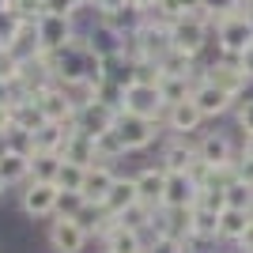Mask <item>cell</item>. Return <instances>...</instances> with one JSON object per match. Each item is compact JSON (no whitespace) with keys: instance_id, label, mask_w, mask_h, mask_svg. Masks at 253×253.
I'll return each mask as SVG.
<instances>
[{"instance_id":"cell-1","label":"cell","mask_w":253,"mask_h":253,"mask_svg":"<svg viewBox=\"0 0 253 253\" xmlns=\"http://www.w3.org/2000/svg\"><path fill=\"white\" fill-rule=\"evenodd\" d=\"M170 49H181V53H189V57H197L201 61V53L208 49L211 42V19L204 15L201 8H189L185 15H178V19H170Z\"/></svg>"},{"instance_id":"cell-2","label":"cell","mask_w":253,"mask_h":253,"mask_svg":"<svg viewBox=\"0 0 253 253\" xmlns=\"http://www.w3.org/2000/svg\"><path fill=\"white\" fill-rule=\"evenodd\" d=\"M211 31H215V49L238 57V53L253 42V15H250V8L242 4V8H234V11L215 15V19H211Z\"/></svg>"},{"instance_id":"cell-3","label":"cell","mask_w":253,"mask_h":253,"mask_svg":"<svg viewBox=\"0 0 253 253\" xmlns=\"http://www.w3.org/2000/svg\"><path fill=\"white\" fill-rule=\"evenodd\" d=\"M159 125H163V121H155V117H140V114L121 110L117 121H114V132H117V140L125 144V151H144V148L155 144Z\"/></svg>"},{"instance_id":"cell-4","label":"cell","mask_w":253,"mask_h":253,"mask_svg":"<svg viewBox=\"0 0 253 253\" xmlns=\"http://www.w3.org/2000/svg\"><path fill=\"white\" fill-rule=\"evenodd\" d=\"M45 238H49V250L53 253H84L91 234H87V227L76 219V215H61V211H53Z\"/></svg>"},{"instance_id":"cell-5","label":"cell","mask_w":253,"mask_h":253,"mask_svg":"<svg viewBox=\"0 0 253 253\" xmlns=\"http://www.w3.org/2000/svg\"><path fill=\"white\" fill-rule=\"evenodd\" d=\"M121 110L163 121V114H167V98H163L159 84H140V80H128V84H125V106H121ZM121 110H117V114H121Z\"/></svg>"},{"instance_id":"cell-6","label":"cell","mask_w":253,"mask_h":253,"mask_svg":"<svg viewBox=\"0 0 253 253\" xmlns=\"http://www.w3.org/2000/svg\"><path fill=\"white\" fill-rule=\"evenodd\" d=\"M193 102L201 106V114L208 117V121H215V117H227L234 110V102H238V95L234 91H227V87L211 84V80H197L193 84Z\"/></svg>"},{"instance_id":"cell-7","label":"cell","mask_w":253,"mask_h":253,"mask_svg":"<svg viewBox=\"0 0 253 253\" xmlns=\"http://www.w3.org/2000/svg\"><path fill=\"white\" fill-rule=\"evenodd\" d=\"M57 201H61V189H57V181H27V189H23V211L31 215V219H49L53 211H57Z\"/></svg>"},{"instance_id":"cell-8","label":"cell","mask_w":253,"mask_h":253,"mask_svg":"<svg viewBox=\"0 0 253 253\" xmlns=\"http://www.w3.org/2000/svg\"><path fill=\"white\" fill-rule=\"evenodd\" d=\"M204 121H208V117L201 114V106L193 102V95L181 98V102H170L167 114H163V125L170 128V136H189V132H197Z\"/></svg>"},{"instance_id":"cell-9","label":"cell","mask_w":253,"mask_h":253,"mask_svg":"<svg viewBox=\"0 0 253 253\" xmlns=\"http://www.w3.org/2000/svg\"><path fill=\"white\" fill-rule=\"evenodd\" d=\"M114 181H117V170L110 167V163H102V159H95V163L84 170V185H80V193H84L87 204H106V197H110V189H114Z\"/></svg>"},{"instance_id":"cell-10","label":"cell","mask_w":253,"mask_h":253,"mask_svg":"<svg viewBox=\"0 0 253 253\" xmlns=\"http://www.w3.org/2000/svg\"><path fill=\"white\" fill-rule=\"evenodd\" d=\"M201 197V185L193 181L189 170H167V193H163V208H193Z\"/></svg>"},{"instance_id":"cell-11","label":"cell","mask_w":253,"mask_h":253,"mask_svg":"<svg viewBox=\"0 0 253 253\" xmlns=\"http://www.w3.org/2000/svg\"><path fill=\"white\" fill-rule=\"evenodd\" d=\"M72 38H76V27L68 15H53V11L38 15V45L42 49H64Z\"/></svg>"},{"instance_id":"cell-12","label":"cell","mask_w":253,"mask_h":253,"mask_svg":"<svg viewBox=\"0 0 253 253\" xmlns=\"http://www.w3.org/2000/svg\"><path fill=\"white\" fill-rule=\"evenodd\" d=\"M197 159H204L208 167H231V163H238V148L227 132H204L197 140Z\"/></svg>"},{"instance_id":"cell-13","label":"cell","mask_w":253,"mask_h":253,"mask_svg":"<svg viewBox=\"0 0 253 253\" xmlns=\"http://www.w3.org/2000/svg\"><path fill=\"white\" fill-rule=\"evenodd\" d=\"M117 121V110L114 106L98 102V98H91V102L80 106V114H76V128L80 132H87V136H102V132H110Z\"/></svg>"},{"instance_id":"cell-14","label":"cell","mask_w":253,"mask_h":253,"mask_svg":"<svg viewBox=\"0 0 253 253\" xmlns=\"http://www.w3.org/2000/svg\"><path fill=\"white\" fill-rule=\"evenodd\" d=\"M132 178H136V193H140V201L151 204V208H163V193H167V167H163V163H155V167L136 170Z\"/></svg>"},{"instance_id":"cell-15","label":"cell","mask_w":253,"mask_h":253,"mask_svg":"<svg viewBox=\"0 0 253 253\" xmlns=\"http://www.w3.org/2000/svg\"><path fill=\"white\" fill-rule=\"evenodd\" d=\"M102 246L110 253H144V250H148L144 231H136V227H128V223H121V219L110 227V234L102 238Z\"/></svg>"},{"instance_id":"cell-16","label":"cell","mask_w":253,"mask_h":253,"mask_svg":"<svg viewBox=\"0 0 253 253\" xmlns=\"http://www.w3.org/2000/svg\"><path fill=\"white\" fill-rule=\"evenodd\" d=\"M253 219V208H234V204H227V208L219 211V242H238L242 238V231L250 227Z\"/></svg>"},{"instance_id":"cell-17","label":"cell","mask_w":253,"mask_h":253,"mask_svg":"<svg viewBox=\"0 0 253 253\" xmlns=\"http://www.w3.org/2000/svg\"><path fill=\"white\" fill-rule=\"evenodd\" d=\"M189 234L197 242H219V211L204 208V204H193V219H189Z\"/></svg>"},{"instance_id":"cell-18","label":"cell","mask_w":253,"mask_h":253,"mask_svg":"<svg viewBox=\"0 0 253 253\" xmlns=\"http://www.w3.org/2000/svg\"><path fill=\"white\" fill-rule=\"evenodd\" d=\"M61 159H72V163H80V167H91V163L98 159L95 136H87V132L72 128V132H68V140H64V148H61Z\"/></svg>"},{"instance_id":"cell-19","label":"cell","mask_w":253,"mask_h":253,"mask_svg":"<svg viewBox=\"0 0 253 253\" xmlns=\"http://www.w3.org/2000/svg\"><path fill=\"white\" fill-rule=\"evenodd\" d=\"M136 201H140V193H136V178H132V174H117L114 189H110V197H106V211L121 215V211L132 208Z\"/></svg>"},{"instance_id":"cell-20","label":"cell","mask_w":253,"mask_h":253,"mask_svg":"<svg viewBox=\"0 0 253 253\" xmlns=\"http://www.w3.org/2000/svg\"><path fill=\"white\" fill-rule=\"evenodd\" d=\"M167 170H189L197 163V144H185V136H174L163 148V159H159Z\"/></svg>"},{"instance_id":"cell-21","label":"cell","mask_w":253,"mask_h":253,"mask_svg":"<svg viewBox=\"0 0 253 253\" xmlns=\"http://www.w3.org/2000/svg\"><path fill=\"white\" fill-rule=\"evenodd\" d=\"M0 178L4 185H19V181H31V155H23V151H4L0 159Z\"/></svg>"},{"instance_id":"cell-22","label":"cell","mask_w":253,"mask_h":253,"mask_svg":"<svg viewBox=\"0 0 253 253\" xmlns=\"http://www.w3.org/2000/svg\"><path fill=\"white\" fill-rule=\"evenodd\" d=\"M11 125L27 128V132H38L45 125V114H42V106H38V98H23V102L11 106Z\"/></svg>"},{"instance_id":"cell-23","label":"cell","mask_w":253,"mask_h":253,"mask_svg":"<svg viewBox=\"0 0 253 253\" xmlns=\"http://www.w3.org/2000/svg\"><path fill=\"white\" fill-rule=\"evenodd\" d=\"M193 84L197 80H189V76H159V91H163V98L170 102H181V98L193 95Z\"/></svg>"},{"instance_id":"cell-24","label":"cell","mask_w":253,"mask_h":253,"mask_svg":"<svg viewBox=\"0 0 253 253\" xmlns=\"http://www.w3.org/2000/svg\"><path fill=\"white\" fill-rule=\"evenodd\" d=\"M84 170L80 163H72V159H61V167H57V189L61 193H80V185H84Z\"/></svg>"},{"instance_id":"cell-25","label":"cell","mask_w":253,"mask_h":253,"mask_svg":"<svg viewBox=\"0 0 253 253\" xmlns=\"http://www.w3.org/2000/svg\"><path fill=\"white\" fill-rule=\"evenodd\" d=\"M57 167H61V155H53V151H34L31 155V178L34 181H53Z\"/></svg>"},{"instance_id":"cell-26","label":"cell","mask_w":253,"mask_h":253,"mask_svg":"<svg viewBox=\"0 0 253 253\" xmlns=\"http://www.w3.org/2000/svg\"><path fill=\"white\" fill-rule=\"evenodd\" d=\"M95 151H98V159H102V163H114V159L128 155V151H125V144L117 140V132H114V128H110V132H102V136H95Z\"/></svg>"},{"instance_id":"cell-27","label":"cell","mask_w":253,"mask_h":253,"mask_svg":"<svg viewBox=\"0 0 253 253\" xmlns=\"http://www.w3.org/2000/svg\"><path fill=\"white\" fill-rule=\"evenodd\" d=\"M148 253H189V246H185V238H178V234L155 231L151 242H148Z\"/></svg>"},{"instance_id":"cell-28","label":"cell","mask_w":253,"mask_h":253,"mask_svg":"<svg viewBox=\"0 0 253 253\" xmlns=\"http://www.w3.org/2000/svg\"><path fill=\"white\" fill-rule=\"evenodd\" d=\"M231 114L238 117V132H253V95H238Z\"/></svg>"},{"instance_id":"cell-29","label":"cell","mask_w":253,"mask_h":253,"mask_svg":"<svg viewBox=\"0 0 253 253\" xmlns=\"http://www.w3.org/2000/svg\"><path fill=\"white\" fill-rule=\"evenodd\" d=\"M38 8L53 11V15H68V19H76V11H84L80 0H38Z\"/></svg>"},{"instance_id":"cell-30","label":"cell","mask_w":253,"mask_h":253,"mask_svg":"<svg viewBox=\"0 0 253 253\" xmlns=\"http://www.w3.org/2000/svg\"><path fill=\"white\" fill-rule=\"evenodd\" d=\"M246 0H201V11L208 15V19H215V15H223V11H234L242 8Z\"/></svg>"},{"instance_id":"cell-31","label":"cell","mask_w":253,"mask_h":253,"mask_svg":"<svg viewBox=\"0 0 253 253\" xmlns=\"http://www.w3.org/2000/svg\"><path fill=\"white\" fill-rule=\"evenodd\" d=\"M84 193H61V201H57V211H61V215H76V211L84 208Z\"/></svg>"},{"instance_id":"cell-32","label":"cell","mask_w":253,"mask_h":253,"mask_svg":"<svg viewBox=\"0 0 253 253\" xmlns=\"http://www.w3.org/2000/svg\"><path fill=\"white\" fill-rule=\"evenodd\" d=\"M238 61H242V72H246V80H250V84H253V42L246 45L242 53H238Z\"/></svg>"},{"instance_id":"cell-33","label":"cell","mask_w":253,"mask_h":253,"mask_svg":"<svg viewBox=\"0 0 253 253\" xmlns=\"http://www.w3.org/2000/svg\"><path fill=\"white\" fill-rule=\"evenodd\" d=\"M234 246H242V250H250V253H253V219H250V227L242 231V238H238Z\"/></svg>"},{"instance_id":"cell-34","label":"cell","mask_w":253,"mask_h":253,"mask_svg":"<svg viewBox=\"0 0 253 253\" xmlns=\"http://www.w3.org/2000/svg\"><path fill=\"white\" fill-rule=\"evenodd\" d=\"M238 155L253 159V132H242V148H238Z\"/></svg>"},{"instance_id":"cell-35","label":"cell","mask_w":253,"mask_h":253,"mask_svg":"<svg viewBox=\"0 0 253 253\" xmlns=\"http://www.w3.org/2000/svg\"><path fill=\"white\" fill-rule=\"evenodd\" d=\"M128 4H132V8H140V11H144V8H155V0H128Z\"/></svg>"},{"instance_id":"cell-36","label":"cell","mask_w":253,"mask_h":253,"mask_svg":"<svg viewBox=\"0 0 253 253\" xmlns=\"http://www.w3.org/2000/svg\"><path fill=\"white\" fill-rule=\"evenodd\" d=\"M4 151H8V132H0V159H4Z\"/></svg>"},{"instance_id":"cell-37","label":"cell","mask_w":253,"mask_h":253,"mask_svg":"<svg viewBox=\"0 0 253 253\" xmlns=\"http://www.w3.org/2000/svg\"><path fill=\"white\" fill-rule=\"evenodd\" d=\"M185 8H201V0H185Z\"/></svg>"},{"instance_id":"cell-38","label":"cell","mask_w":253,"mask_h":253,"mask_svg":"<svg viewBox=\"0 0 253 253\" xmlns=\"http://www.w3.org/2000/svg\"><path fill=\"white\" fill-rule=\"evenodd\" d=\"M4 189H8V185H4V178H0V197H4Z\"/></svg>"},{"instance_id":"cell-39","label":"cell","mask_w":253,"mask_h":253,"mask_svg":"<svg viewBox=\"0 0 253 253\" xmlns=\"http://www.w3.org/2000/svg\"><path fill=\"white\" fill-rule=\"evenodd\" d=\"M102 253H110V250H102Z\"/></svg>"},{"instance_id":"cell-40","label":"cell","mask_w":253,"mask_h":253,"mask_svg":"<svg viewBox=\"0 0 253 253\" xmlns=\"http://www.w3.org/2000/svg\"><path fill=\"white\" fill-rule=\"evenodd\" d=\"M0 45H4V42H0Z\"/></svg>"}]
</instances>
